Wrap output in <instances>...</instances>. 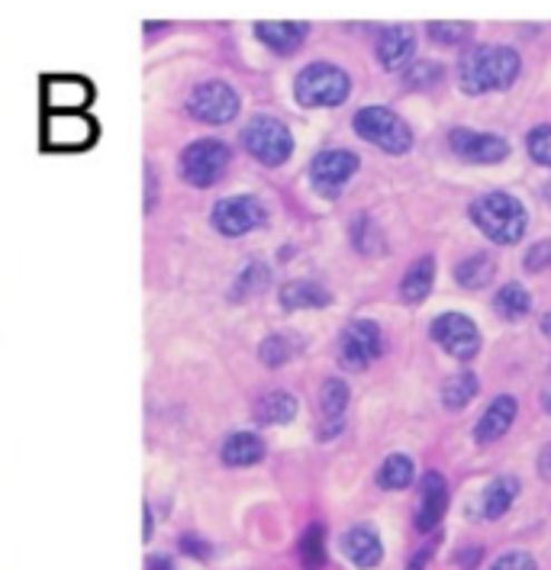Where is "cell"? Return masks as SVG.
<instances>
[{"mask_svg": "<svg viewBox=\"0 0 551 570\" xmlns=\"http://www.w3.org/2000/svg\"><path fill=\"white\" fill-rule=\"evenodd\" d=\"M520 497V481L516 478H496L488 483V490L481 493V515L484 519H503L510 507Z\"/></svg>", "mask_w": 551, "mask_h": 570, "instance_id": "7402d4cb", "label": "cell"}, {"mask_svg": "<svg viewBox=\"0 0 551 570\" xmlns=\"http://www.w3.org/2000/svg\"><path fill=\"white\" fill-rule=\"evenodd\" d=\"M481 554H484L481 548H468V551H461V554H459L461 568H464V570H474V564L481 561Z\"/></svg>", "mask_w": 551, "mask_h": 570, "instance_id": "8d00e7d4", "label": "cell"}, {"mask_svg": "<svg viewBox=\"0 0 551 570\" xmlns=\"http://www.w3.org/2000/svg\"><path fill=\"white\" fill-rule=\"evenodd\" d=\"M529 306H532V297H529V291H525L522 284H503V287L496 291V297H493V309H496L503 320H510V323L522 320V316L529 313Z\"/></svg>", "mask_w": 551, "mask_h": 570, "instance_id": "4316f807", "label": "cell"}, {"mask_svg": "<svg viewBox=\"0 0 551 570\" xmlns=\"http://www.w3.org/2000/svg\"><path fill=\"white\" fill-rule=\"evenodd\" d=\"M352 90V78L329 61H313L294 81V97L301 107H338Z\"/></svg>", "mask_w": 551, "mask_h": 570, "instance_id": "3957f363", "label": "cell"}, {"mask_svg": "<svg viewBox=\"0 0 551 570\" xmlns=\"http://www.w3.org/2000/svg\"><path fill=\"white\" fill-rule=\"evenodd\" d=\"M358 171V155L348 149H326L309 161V184L323 197H338L348 178Z\"/></svg>", "mask_w": 551, "mask_h": 570, "instance_id": "7c38bea8", "label": "cell"}, {"mask_svg": "<svg viewBox=\"0 0 551 570\" xmlns=\"http://www.w3.org/2000/svg\"><path fill=\"white\" fill-rule=\"evenodd\" d=\"M214 229L219 236H229V239H239L245 233L258 229L265 223V204L258 197H248V194H239V197H223L216 200L214 213Z\"/></svg>", "mask_w": 551, "mask_h": 570, "instance_id": "9c48e42d", "label": "cell"}, {"mask_svg": "<svg viewBox=\"0 0 551 570\" xmlns=\"http://www.w3.org/2000/svg\"><path fill=\"white\" fill-rule=\"evenodd\" d=\"M142 539H152V510L149 507H146V532H142Z\"/></svg>", "mask_w": 551, "mask_h": 570, "instance_id": "b9f144b4", "label": "cell"}, {"mask_svg": "<svg viewBox=\"0 0 551 570\" xmlns=\"http://www.w3.org/2000/svg\"><path fill=\"white\" fill-rule=\"evenodd\" d=\"M452 151L471 161V165H496L510 155V142L493 132H474V129H452L449 132Z\"/></svg>", "mask_w": 551, "mask_h": 570, "instance_id": "5bb4252c", "label": "cell"}, {"mask_svg": "<svg viewBox=\"0 0 551 570\" xmlns=\"http://www.w3.org/2000/svg\"><path fill=\"white\" fill-rule=\"evenodd\" d=\"M413 52H416V39L410 27H391V30L381 32L377 39V59L387 71H400L413 61Z\"/></svg>", "mask_w": 551, "mask_h": 570, "instance_id": "d6986e66", "label": "cell"}, {"mask_svg": "<svg viewBox=\"0 0 551 570\" xmlns=\"http://www.w3.org/2000/svg\"><path fill=\"white\" fill-rule=\"evenodd\" d=\"M455 281H459L464 291H481V287H488L490 281H493V258L484 255V252L468 255L459 268H455Z\"/></svg>", "mask_w": 551, "mask_h": 570, "instance_id": "484cf974", "label": "cell"}, {"mask_svg": "<svg viewBox=\"0 0 551 570\" xmlns=\"http://www.w3.org/2000/svg\"><path fill=\"white\" fill-rule=\"evenodd\" d=\"M449 510V483L439 471H426L423 487H420V507H416V529L420 532H432L442 515Z\"/></svg>", "mask_w": 551, "mask_h": 570, "instance_id": "9a60e30c", "label": "cell"}, {"mask_svg": "<svg viewBox=\"0 0 551 570\" xmlns=\"http://www.w3.org/2000/svg\"><path fill=\"white\" fill-rule=\"evenodd\" d=\"M149 570H175V568H171V561H168V558H155V561H149Z\"/></svg>", "mask_w": 551, "mask_h": 570, "instance_id": "ab89813d", "label": "cell"}, {"mask_svg": "<svg viewBox=\"0 0 551 570\" xmlns=\"http://www.w3.org/2000/svg\"><path fill=\"white\" fill-rule=\"evenodd\" d=\"M542 332H545V335L551 338V313L549 316H542Z\"/></svg>", "mask_w": 551, "mask_h": 570, "instance_id": "ee69618b", "label": "cell"}, {"mask_svg": "<svg viewBox=\"0 0 551 570\" xmlns=\"http://www.w3.org/2000/svg\"><path fill=\"white\" fill-rule=\"evenodd\" d=\"M432 281H435V258H416L413 268L403 274L400 281V297L406 303H423L432 291Z\"/></svg>", "mask_w": 551, "mask_h": 570, "instance_id": "cb8c5ba5", "label": "cell"}, {"mask_svg": "<svg viewBox=\"0 0 551 570\" xmlns=\"http://www.w3.org/2000/svg\"><path fill=\"white\" fill-rule=\"evenodd\" d=\"M432 338L459 361H471L481 352V332L464 313H442L432 323Z\"/></svg>", "mask_w": 551, "mask_h": 570, "instance_id": "4fadbf2b", "label": "cell"}, {"mask_svg": "<svg viewBox=\"0 0 551 570\" xmlns=\"http://www.w3.org/2000/svg\"><path fill=\"white\" fill-rule=\"evenodd\" d=\"M342 551H345V558L355 564V568L371 570L381 564V558H384V548H381V539H377V532L374 529H367V525H355V529H348L345 535H342Z\"/></svg>", "mask_w": 551, "mask_h": 570, "instance_id": "e0dca14e", "label": "cell"}, {"mask_svg": "<svg viewBox=\"0 0 551 570\" xmlns=\"http://www.w3.org/2000/svg\"><path fill=\"white\" fill-rule=\"evenodd\" d=\"M100 126L91 114H46L42 142L52 151H85L97 142Z\"/></svg>", "mask_w": 551, "mask_h": 570, "instance_id": "52a82bcc", "label": "cell"}, {"mask_svg": "<svg viewBox=\"0 0 551 570\" xmlns=\"http://www.w3.org/2000/svg\"><path fill=\"white\" fill-rule=\"evenodd\" d=\"M539 471H542L545 481H551V445H545L542 454H539Z\"/></svg>", "mask_w": 551, "mask_h": 570, "instance_id": "f35d334b", "label": "cell"}, {"mask_svg": "<svg viewBox=\"0 0 551 570\" xmlns=\"http://www.w3.org/2000/svg\"><path fill=\"white\" fill-rule=\"evenodd\" d=\"M345 410H348V387L345 381L329 377L319 391V413H323V439H333L345 425Z\"/></svg>", "mask_w": 551, "mask_h": 570, "instance_id": "ac0fdd59", "label": "cell"}, {"mask_svg": "<svg viewBox=\"0 0 551 570\" xmlns=\"http://www.w3.org/2000/svg\"><path fill=\"white\" fill-rule=\"evenodd\" d=\"M294 352H297V345H294L291 335H268L262 342V348H258V358L265 361L268 367H281V364L294 358Z\"/></svg>", "mask_w": 551, "mask_h": 570, "instance_id": "1f68e13d", "label": "cell"}, {"mask_svg": "<svg viewBox=\"0 0 551 570\" xmlns=\"http://www.w3.org/2000/svg\"><path fill=\"white\" fill-rule=\"evenodd\" d=\"M429 561H432V544H426V548H423V551H420V554H416V558L410 561V568H406V570H423Z\"/></svg>", "mask_w": 551, "mask_h": 570, "instance_id": "74e56055", "label": "cell"}, {"mask_svg": "<svg viewBox=\"0 0 551 570\" xmlns=\"http://www.w3.org/2000/svg\"><path fill=\"white\" fill-rule=\"evenodd\" d=\"M243 146L255 161H262V165H268V168H277V165H284V161L291 158V151H294V136H291V129L281 120H275V117H255V120L243 129Z\"/></svg>", "mask_w": 551, "mask_h": 570, "instance_id": "5b68a950", "label": "cell"}, {"mask_svg": "<svg viewBox=\"0 0 551 570\" xmlns=\"http://www.w3.org/2000/svg\"><path fill=\"white\" fill-rule=\"evenodd\" d=\"M381 352H384V335H381V326L371 320L348 323L338 338V361L348 371H365L371 361L381 358Z\"/></svg>", "mask_w": 551, "mask_h": 570, "instance_id": "30bf717a", "label": "cell"}, {"mask_svg": "<svg viewBox=\"0 0 551 570\" xmlns=\"http://www.w3.org/2000/svg\"><path fill=\"white\" fill-rule=\"evenodd\" d=\"M490 570H539L535 568V558H529L525 551H510L503 558H496Z\"/></svg>", "mask_w": 551, "mask_h": 570, "instance_id": "d590c367", "label": "cell"}, {"mask_svg": "<svg viewBox=\"0 0 551 570\" xmlns=\"http://www.w3.org/2000/svg\"><path fill=\"white\" fill-rule=\"evenodd\" d=\"M471 23H429V36L442 46H459L461 39H468Z\"/></svg>", "mask_w": 551, "mask_h": 570, "instance_id": "836d02e7", "label": "cell"}, {"mask_svg": "<svg viewBox=\"0 0 551 570\" xmlns=\"http://www.w3.org/2000/svg\"><path fill=\"white\" fill-rule=\"evenodd\" d=\"M545 200H549V204H551V184H549V187H545Z\"/></svg>", "mask_w": 551, "mask_h": 570, "instance_id": "f6af8a7d", "label": "cell"}, {"mask_svg": "<svg viewBox=\"0 0 551 570\" xmlns=\"http://www.w3.org/2000/svg\"><path fill=\"white\" fill-rule=\"evenodd\" d=\"M478 391H481L478 374L461 371L452 381H445V387H442V403H445V410H464V406L478 396Z\"/></svg>", "mask_w": 551, "mask_h": 570, "instance_id": "83f0119b", "label": "cell"}, {"mask_svg": "<svg viewBox=\"0 0 551 570\" xmlns=\"http://www.w3.org/2000/svg\"><path fill=\"white\" fill-rule=\"evenodd\" d=\"M268 281H272V271L265 268L262 262H248V265L239 271L236 284H233V301H245V297H252V294H262V291L268 287Z\"/></svg>", "mask_w": 551, "mask_h": 570, "instance_id": "f546056e", "label": "cell"}, {"mask_svg": "<svg viewBox=\"0 0 551 570\" xmlns=\"http://www.w3.org/2000/svg\"><path fill=\"white\" fill-rule=\"evenodd\" d=\"M229 161H233V151H229L226 142H219V139H197V142H190L181 151L178 171H181V178L190 187H214L216 180L226 175Z\"/></svg>", "mask_w": 551, "mask_h": 570, "instance_id": "8992f818", "label": "cell"}, {"mask_svg": "<svg viewBox=\"0 0 551 570\" xmlns=\"http://www.w3.org/2000/svg\"><path fill=\"white\" fill-rule=\"evenodd\" d=\"M187 114L197 122H210V126L233 122L239 114V94L226 81H200L187 94Z\"/></svg>", "mask_w": 551, "mask_h": 570, "instance_id": "ba28073f", "label": "cell"}, {"mask_svg": "<svg viewBox=\"0 0 551 570\" xmlns=\"http://www.w3.org/2000/svg\"><path fill=\"white\" fill-rule=\"evenodd\" d=\"M516 410H520V406H516V400H513L510 393L496 396L488 410H484V416L478 420V425H474V442H478V445H490V442L503 439V435L510 432L513 420H516Z\"/></svg>", "mask_w": 551, "mask_h": 570, "instance_id": "2e32d148", "label": "cell"}, {"mask_svg": "<svg viewBox=\"0 0 551 570\" xmlns=\"http://www.w3.org/2000/svg\"><path fill=\"white\" fill-rule=\"evenodd\" d=\"M542 406H545V413L551 416V384L545 387V393H542Z\"/></svg>", "mask_w": 551, "mask_h": 570, "instance_id": "7bdbcfd3", "label": "cell"}, {"mask_svg": "<svg viewBox=\"0 0 551 570\" xmlns=\"http://www.w3.org/2000/svg\"><path fill=\"white\" fill-rule=\"evenodd\" d=\"M301 561L306 570H323L326 564V532L323 525H309L301 539Z\"/></svg>", "mask_w": 551, "mask_h": 570, "instance_id": "4dcf8cb0", "label": "cell"}, {"mask_svg": "<svg viewBox=\"0 0 551 570\" xmlns=\"http://www.w3.org/2000/svg\"><path fill=\"white\" fill-rule=\"evenodd\" d=\"M326 303H329V294L313 281H291L281 291L284 309H309V306H326Z\"/></svg>", "mask_w": 551, "mask_h": 570, "instance_id": "d4e9b609", "label": "cell"}, {"mask_svg": "<svg viewBox=\"0 0 551 570\" xmlns=\"http://www.w3.org/2000/svg\"><path fill=\"white\" fill-rule=\"evenodd\" d=\"M413 478H416V468H413V458H406V454H391L377 471V483L384 490H406Z\"/></svg>", "mask_w": 551, "mask_h": 570, "instance_id": "f1b7e54d", "label": "cell"}, {"mask_svg": "<svg viewBox=\"0 0 551 570\" xmlns=\"http://www.w3.org/2000/svg\"><path fill=\"white\" fill-rule=\"evenodd\" d=\"M265 458V442L255 432H236L223 442V464L229 468H252Z\"/></svg>", "mask_w": 551, "mask_h": 570, "instance_id": "44dd1931", "label": "cell"}, {"mask_svg": "<svg viewBox=\"0 0 551 570\" xmlns=\"http://www.w3.org/2000/svg\"><path fill=\"white\" fill-rule=\"evenodd\" d=\"M471 223L496 245H516L525 236V226H529V216L525 207L513 194H503V190H490L484 197H478L471 204Z\"/></svg>", "mask_w": 551, "mask_h": 570, "instance_id": "7a4b0ae2", "label": "cell"}, {"mask_svg": "<svg viewBox=\"0 0 551 570\" xmlns=\"http://www.w3.org/2000/svg\"><path fill=\"white\" fill-rule=\"evenodd\" d=\"M258 32V39L277 52V56H294L301 46H304L306 39V23H291V20H277V23H258L255 27Z\"/></svg>", "mask_w": 551, "mask_h": 570, "instance_id": "ffe728a7", "label": "cell"}, {"mask_svg": "<svg viewBox=\"0 0 551 570\" xmlns=\"http://www.w3.org/2000/svg\"><path fill=\"white\" fill-rule=\"evenodd\" d=\"M46 114H88L94 104V85L81 75H52L42 81Z\"/></svg>", "mask_w": 551, "mask_h": 570, "instance_id": "8fae6325", "label": "cell"}, {"mask_svg": "<svg viewBox=\"0 0 551 570\" xmlns=\"http://www.w3.org/2000/svg\"><path fill=\"white\" fill-rule=\"evenodd\" d=\"M525 149L532 155V161H539L542 168H551V126H535L525 136Z\"/></svg>", "mask_w": 551, "mask_h": 570, "instance_id": "d6a6232c", "label": "cell"}, {"mask_svg": "<svg viewBox=\"0 0 551 570\" xmlns=\"http://www.w3.org/2000/svg\"><path fill=\"white\" fill-rule=\"evenodd\" d=\"M297 416V400L287 391H268L258 396L255 403V420L262 425H284Z\"/></svg>", "mask_w": 551, "mask_h": 570, "instance_id": "603a6c76", "label": "cell"}, {"mask_svg": "<svg viewBox=\"0 0 551 570\" xmlns=\"http://www.w3.org/2000/svg\"><path fill=\"white\" fill-rule=\"evenodd\" d=\"M525 271H545L551 268V239L535 242V245H529V252H525Z\"/></svg>", "mask_w": 551, "mask_h": 570, "instance_id": "e575fe53", "label": "cell"}, {"mask_svg": "<svg viewBox=\"0 0 551 570\" xmlns=\"http://www.w3.org/2000/svg\"><path fill=\"white\" fill-rule=\"evenodd\" d=\"M355 132H358L365 142L377 146V149L391 151V155H403V151H410V146H413L410 126L400 120L391 107H362V110L355 114Z\"/></svg>", "mask_w": 551, "mask_h": 570, "instance_id": "277c9868", "label": "cell"}, {"mask_svg": "<svg viewBox=\"0 0 551 570\" xmlns=\"http://www.w3.org/2000/svg\"><path fill=\"white\" fill-rule=\"evenodd\" d=\"M146 180H149V197H146V210H152V168L146 165ZM158 187V184H155Z\"/></svg>", "mask_w": 551, "mask_h": 570, "instance_id": "60d3db41", "label": "cell"}, {"mask_svg": "<svg viewBox=\"0 0 551 570\" xmlns=\"http://www.w3.org/2000/svg\"><path fill=\"white\" fill-rule=\"evenodd\" d=\"M520 78V52L510 46H478L459 61V85L464 94H493L513 88Z\"/></svg>", "mask_w": 551, "mask_h": 570, "instance_id": "6da1fadb", "label": "cell"}]
</instances>
